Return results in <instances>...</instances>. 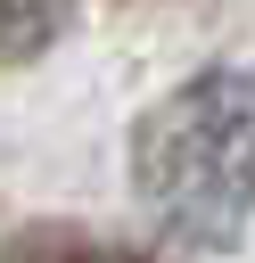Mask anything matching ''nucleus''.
<instances>
[{
    "mask_svg": "<svg viewBox=\"0 0 255 263\" xmlns=\"http://www.w3.org/2000/svg\"><path fill=\"white\" fill-rule=\"evenodd\" d=\"M132 189L181 247H230L255 222V82L214 66L165 90L132 132Z\"/></svg>",
    "mask_w": 255,
    "mask_h": 263,
    "instance_id": "nucleus-1",
    "label": "nucleus"
},
{
    "mask_svg": "<svg viewBox=\"0 0 255 263\" xmlns=\"http://www.w3.org/2000/svg\"><path fill=\"white\" fill-rule=\"evenodd\" d=\"M66 16H74V0H0V66L41 58L66 33Z\"/></svg>",
    "mask_w": 255,
    "mask_h": 263,
    "instance_id": "nucleus-3",
    "label": "nucleus"
},
{
    "mask_svg": "<svg viewBox=\"0 0 255 263\" xmlns=\"http://www.w3.org/2000/svg\"><path fill=\"white\" fill-rule=\"evenodd\" d=\"M0 263H148V255L123 247V238H90V230L41 222V230H16V238L0 247Z\"/></svg>",
    "mask_w": 255,
    "mask_h": 263,
    "instance_id": "nucleus-2",
    "label": "nucleus"
}]
</instances>
